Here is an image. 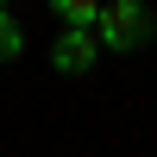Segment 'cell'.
<instances>
[{"mask_svg": "<svg viewBox=\"0 0 157 157\" xmlns=\"http://www.w3.org/2000/svg\"><path fill=\"white\" fill-rule=\"evenodd\" d=\"M94 38H101V50H113V57H138V50L157 38V19L145 13V0H101Z\"/></svg>", "mask_w": 157, "mask_h": 157, "instance_id": "6da1fadb", "label": "cell"}, {"mask_svg": "<svg viewBox=\"0 0 157 157\" xmlns=\"http://www.w3.org/2000/svg\"><path fill=\"white\" fill-rule=\"evenodd\" d=\"M94 57H101L94 25H63L57 44H50V69H57V75H88V69H94Z\"/></svg>", "mask_w": 157, "mask_h": 157, "instance_id": "7a4b0ae2", "label": "cell"}, {"mask_svg": "<svg viewBox=\"0 0 157 157\" xmlns=\"http://www.w3.org/2000/svg\"><path fill=\"white\" fill-rule=\"evenodd\" d=\"M19 57H25V25L0 6V63H19Z\"/></svg>", "mask_w": 157, "mask_h": 157, "instance_id": "3957f363", "label": "cell"}, {"mask_svg": "<svg viewBox=\"0 0 157 157\" xmlns=\"http://www.w3.org/2000/svg\"><path fill=\"white\" fill-rule=\"evenodd\" d=\"M50 13H57L63 25H94L101 19V0H50Z\"/></svg>", "mask_w": 157, "mask_h": 157, "instance_id": "277c9868", "label": "cell"}, {"mask_svg": "<svg viewBox=\"0 0 157 157\" xmlns=\"http://www.w3.org/2000/svg\"><path fill=\"white\" fill-rule=\"evenodd\" d=\"M0 6H6V0H0Z\"/></svg>", "mask_w": 157, "mask_h": 157, "instance_id": "5b68a950", "label": "cell"}]
</instances>
